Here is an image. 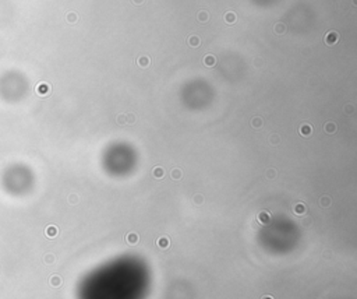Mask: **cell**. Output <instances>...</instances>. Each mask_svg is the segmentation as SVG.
<instances>
[{"instance_id":"cell-1","label":"cell","mask_w":357,"mask_h":299,"mask_svg":"<svg viewBox=\"0 0 357 299\" xmlns=\"http://www.w3.org/2000/svg\"><path fill=\"white\" fill-rule=\"evenodd\" d=\"M324 41H325V43H326V45L332 46V45H335L338 41H339V34H338L336 31H329L328 34L325 35Z\"/></svg>"},{"instance_id":"cell-2","label":"cell","mask_w":357,"mask_h":299,"mask_svg":"<svg viewBox=\"0 0 357 299\" xmlns=\"http://www.w3.org/2000/svg\"><path fill=\"white\" fill-rule=\"evenodd\" d=\"M36 94L41 96H48L50 94V85L48 83H41L36 85Z\"/></svg>"},{"instance_id":"cell-3","label":"cell","mask_w":357,"mask_h":299,"mask_svg":"<svg viewBox=\"0 0 357 299\" xmlns=\"http://www.w3.org/2000/svg\"><path fill=\"white\" fill-rule=\"evenodd\" d=\"M126 242H127V245H130V246H134V245H137L138 242H140V235H138L137 232H128V234L126 235Z\"/></svg>"},{"instance_id":"cell-4","label":"cell","mask_w":357,"mask_h":299,"mask_svg":"<svg viewBox=\"0 0 357 299\" xmlns=\"http://www.w3.org/2000/svg\"><path fill=\"white\" fill-rule=\"evenodd\" d=\"M257 220L260 224H262V225H267V224L271 222V214L268 213V211H260L257 215Z\"/></svg>"},{"instance_id":"cell-5","label":"cell","mask_w":357,"mask_h":299,"mask_svg":"<svg viewBox=\"0 0 357 299\" xmlns=\"http://www.w3.org/2000/svg\"><path fill=\"white\" fill-rule=\"evenodd\" d=\"M156 245H158L159 249L166 250V249H169V246H170V239H169L168 236H161L158 241H156Z\"/></svg>"},{"instance_id":"cell-6","label":"cell","mask_w":357,"mask_h":299,"mask_svg":"<svg viewBox=\"0 0 357 299\" xmlns=\"http://www.w3.org/2000/svg\"><path fill=\"white\" fill-rule=\"evenodd\" d=\"M293 213L296 214V215H304V214L307 213V207L304 203H297L294 204V207H293Z\"/></svg>"},{"instance_id":"cell-7","label":"cell","mask_w":357,"mask_h":299,"mask_svg":"<svg viewBox=\"0 0 357 299\" xmlns=\"http://www.w3.org/2000/svg\"><path fill=\"white\" fill-rule=\"evenodd\" d=\"M187 45L191 46V48H198L199 45H201V38L197 37V35H191V37L187 38Z\"/></svg>"},{"instance_id":"cell-8","label":"cell","mask_w":357,"mask_h":299,"mask_svg":"<svg viewBox=\"0 0 357 299\" xmlns=\"http://www.w3.org/2000/svg\"><path fill=\"white\" fill-rule=\"evenodd\" d=\"M137 64L140 66V67H142V69H145V67H148V66L151 64V59H149V56L142 55L137 59Z\"/></svg>"},{"instance_id":"cell-9","label":"cell","mask_w":357,"mask_h":299,"mask_svg":"<svg viewBox=\"0 0 357 299\" xmlns=\"http://www.w3.org/2000/svg\"><path fill=\"white\" fill-rule=\"evenodd\" d=\"M324 130H325L328 134H333V133H336L338 126H336L335 122H326V123L324 124Z\"/></svg>"},{"instance_id":"cell-10","label":"cell","mask_w":357,"mask_h":299,"mask_svg":"<svg viewBox=\"0 0 357 299\" xmlns=\"http://www.w3.org/2000/svg\"><path fill=\"white\" fill-rule=\"evenodd\" d=\"M299 133L301 134V136H304V137H308L310 134L312 133V126H310V124H307V123L301 124L299 129Z\"/></svg>"},{"instance_id":"cell-11","label":"cell","mask_w":357,"mask_h":299,"mask_svg":"<svg viewBox=\"0 0 357 299\" xmlns=\"http://www.w3.org/2000/svg\"><path fill=\"white\" fill-rule=\"evenodd\" d=\"M204 64H205L206 67H213V66L216 64V57L213 55H205L204 56Z\"/></svg>"},{"instance_id":"cell-12","label":"cell","mask_w":357,"mask_h":299,"mask_svg":"<svg viewBox=\"0 0 357 299\" xmlns=\"http://www.w3.org/2000/svg\"><path fill=\"white\" fill-rule=\"evenodd\" d=\"M262 124H264V120H262L261 116H254L251 119V126H253L255 130H260V129L262 127Z\"/></svg>"},{"instance_id":"cell-13","label":"cell","mask_w":357,"mask_h":299,"mask_svg":"<svg viewBox=\"0 0 357 299\" xmlns=\"http://www.w3.org/2000/svg\"><path fill=\"white\" fill-rule=\"evenodd\" d=\"M45 234H46V236L48 238H56L59 234V229L57 227H55V225H49L48 228H46V231H45Z\"/></svg>"},{"instance_id":"cell-14","label":"cell","mask_w":357,"mask_h":299,"mask_svg":"<svg viewBox=\"0 0 357 299\" xmlns=\"http://www.w3.org/2000/svg\"><path fill=\"white\" fill-rule=\"evenodd\" d=\"M236 20H237V16H236V13H233V11H227V13L225 14V21H226V24L232 25V24L236 23Z\"/></svg>"},{"instance_id":"cell-15","label":"cell","mask_w":357,"mask_h":299,"mask_svg":"<svg viewBox=\"0 0 357 299\" xmlns=\"http://www.w3.org/2000/svg\"><path fill=\"white\" fill-rule=\"evenodd\" d=\"M152 176H154L155 179H162L165 176V169L162 168V166H155V168L152 169Z\"/></svg>"},{"instance_id":"cell-16","label":"cell","mask_w":357,"mask_h":299,"mask_svg":"<svg viewBox=\"0 0 357 299\" xmlns=\"http://www.w3.org/2000/svg\"><path fill=\"white\" fill-rule=\"evenodd\" d=\"M170 178H172L173 180H180V179L183 178V171L180 168H173L172 171H170Z\"/></svg>"},{"instance_id":"cell-17","label":"cell","mask_w":357,"mask_h":299,"mask_svg":"<svg viewBox=\"0 0 357 299\" xmlns=\"http://www.w3.org/2000/svg\"><path fill=\"white\" fill-rule=\"evenodd\" d=\"M331 204H332V200H331L329 196H322L319 199V206L322 207V208H328Z\"/></svg>"},{"instance_id":"cell-18","label":"cell","mask_w":357,"mask_h":299,"mask_svg":"<svg viewBox=\"0 0 357 299\" xmlns=\"http://www.w3.org/2000/svg\"><path fill=\"white\" fill-rule=\"evenodd\" d=\"M197 18H198L199 23H206V21L209 20V14H208V11L201 10L198 13V16H197Z\"/></svg>"},{"instance_id":"cell-19","label":"cell","mask_w":357,"mask_h":299,"mask_svg":"<svg viewBox=\"0 0 357 299\" xmlns=\"http://www.w3.org/2000/svg\"><path fill=\"white\" fill-rule=\"evenodd\" d=\"M192 203H194V206H201V204H204V196L199 194V193L194 194V196H192Z\"/></svg>"},{"instance_id":"cell-20","label":"cell","mask_w":357,"mask_h":299,"mask_svg":"<svg viewBox=\"0 0 357 299\" xmlns=\"http://www.w3.org/2000/svg\"><path fill=\"white\" fill-rule=\"evenodd\" d=\"M66 18H67V21H69L70 24H74V23L78 21V16H77V13H74V11H70Z\"/></svg>"},{"instance_id":"cell-21","label":"cell","mask_w":357,"mask_h":299,"mask_svg":"<svg viewBox=\"0 0 357 299\" xmlns=\"http://www.w3.org/2000/svg\"><path fill=\"white\" fill-rule=\"evenodd\" d=\"M268 141H269V144H272V145H278L279 143H280V137H279L278 134H271L269 138H268Z\"/></svg>"},{"instance_id":"cell-22","label":"cell","mask_w":357,"mask_h":299,"mask_svg":"<svg viewBox=\"0 0 357 299\" xmlns=\"http://www.w3.org/2000/svg\"><path fill=\"white\" fill-rule=\"evenodd\" d=\"M275 32L276 34H285L286 32V27H285V24L283 23H278V24H275Z\"/></svg>"},{"instance_id":"cell-23","label":"cell","mask_w":357,"mask_h":299,"mask_svg":"<svg viewBox=\"0 0 357 299\" xmlns=\"http://www.w3.org/2000/svg\"><path fill=\"white\" fill-rule=\"evenodd\" d=\"M50 285L52 287H60L62 285V278L59 275H53L50 278Z\"/></svg>"},{"instance_id":"cell-24","label":"cell","mask_w":357,"mask_h":299,"mask_svg":"<svg viewBox=\"0 0 357 299\" xmlns=\"http://www.w3.org/2000/svg\"><path fill=\"white\" fill-rule=\"evenodd\" d=\"M135 120H137V117H135V115H134V113L126 115V122H127V123L133 124V123H135Z\"/></svg>"},{"instance_id":"cell-25","label":"cell","mask_w":357,"mask_h":299,"mask_svg":"<svg viewBox=\"0 0 357 299\" xmlns=\"http://www.w3.org/2000/svg\"><path fill=\"white\" fill-rule=\"evenodd\" d=\"M267 178L268 179H275L276 178V171H275L274 168H269L267 171Z\"/></svg>"},{"instance_id":"cell-26","label":"cell","mask_w":357,"mask_h":299,"mask_svg":"<svg viewBox=\"0 0 357 299\" xmlns=\"http://www.w3.org/2000/svg\"><path fill=\"white\" fill-rule=\"evenodd\" d=\"M69 201H70V204H77L78 203V196H77V194H70Z\"/></svg>"},{"instance_id":"cell-27","label":"cell","mask_w":357,"mask_h":299,"mask_svg":"<svg viewBox=\"0 0 357 299\" xmlns=\"http://www.w3.org/2000/svg\"><path fill=\"white\" fill-rule=\"evenodd\" d=\"M117 123L119 124L126 123V115H119V116H117Z\"/></svg>"},{"instance_id":"cell-28","label":"cell","mask_w":357,"mask_h":299,"mask_svg":"<svg viewBox=\"0 0 357 299\" xmlns=\"http://www.w3.org/2000/svg\"><path fill=\"white\" fill-rule=\"evenodd\" d=\"M353 110H354L353 105H346V106H345V112H346V113H352Z\"/></svg>"},{"instance_id":"cell-29","label":"cell","mask_w":357,"mask_h":299,"mask_svg":"<svg viewBox=\"0 0 357 299\" xmlns=\"http://www.w3.org/2000/svg\"><path fill=\"white\" fill-rule=\"evenodd\" d=\"M131 2H133V3L135 4V6H140V4L144 3V0H131Z\"/></svg>"},{"instance_id":"cell-30","label":"cell","mask_w":357,"mask_h":299,"mask_svg":"<svg viewBox=\"0 0 357 299\" xmlns=\"http://www.w3.org/2000/svg\"><path fill=\"white\" fill-rule=\"evenodd\" d=\"M53 260H55V257H53L52 255H48V257H46V261H48V263H52Z\"/></svg>"},{"instance_id":"cell-31","label":"cell","mask_w":357,"mask_h":299,"mask_svg":"<svg viewBox=\"0 0 357 299\" xmlns=\"http://www.w3.org/2000/svg\"><path fill=\"white\" fill-rule=\"evenodd\" d=\"M261 63H262V62H261V59H255V62H254V64H255V66H261Z\"/></svg>"},{"instance_id":"cell-32","label":"cell","mask_w":357,"mask_h":299,"mask_svg":"<svg viewBox=\"0 0 357 299\" xmlns=\"http://www.w3.org/2000/svg\"><path fill=\"white\" fill-rule=\"evenodd\" d=\"M261 299H275V298H274V296H272V295H264Z\"/></svg>"}]
</instances>
